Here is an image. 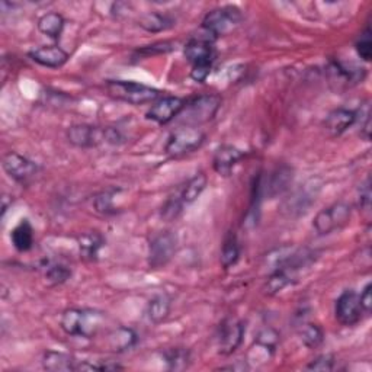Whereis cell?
I'll use <instances>...</instances> for the list:
<instances>
[{"label":"cell","mask_w":372,"mask_h":372,"mask_svg":"<svg viewBox=\"0 0 372 372\" xmlns=\"http://www.w3.org/2000/svg\"><path fill=\"white\" fill-rule=\"evenodd\" d=\"M103 319V314L99 313V311L70 308L63 313L60 325H62V329L69 336L92 339L99 332Z\"/></svg>","instance_id":"cell-1"},{"label":"cell","mask_w":372,"mask_h":372,"mask_svg":"<svg viewBox=\"0 0 372 372\" xmlns=\"http://www.w3.org/2000/svg\"><path fill=\"white\" fill-rule=\"evenodd\" d=\"M221 106V98L217 95H199L186 102L182 112L179 114V123L182 125L199 127L210 123L217 115Z\"/></svg>","instance_id":"cell-2"},{"label":"cell","mask_w":372,"mask_h":372,"mask_svg":"<svg viewBox=\"0 0 372 372\" xmlns=\"http://www.w3.org/2000/svg\"><path fill=\"white\" fill-rule=\"evenodd\" d=\"M106 90L112 98L136 106L154 103L160 96V90L158 89L125 80H110L106 83Z\"/></svg>","instance_id":"cell-3"},{"label":"cell","mask_w":372,"mask_h":372,"mask_svg":"<svg viewBox=\"0 0 372 372\" xmlns=\"http://www.w3.org/2000/svg\"><path fill=\"white\" fill-rule=\"evenodd\" d=\"M242 19V10L236 6L215 8L203 16L202 29L206 31L210 37L217 40L219 37H223V35L234 31L240 25Z\"/></svg>","instance_id":"cell-4"},{"label":"cell","mask_w":372,"mask_h":372,"mask_svg":"<svg viewBox=\"0 0 372 372\" xmlns=\"http://www.w3.org/2000/svg\"><path fill=\"white\" fill-rule=\"evenodd\" d=\"M351 215L352 208L349 203L336 202L333 206L317 212L313 220V227L320 236H326L349 224Z\"/></svg>","instance_id":"cell-5"},{"label":"cell","mask_w":372,"mask_h":372,"mask_svg":"<svg viewBox=\"0 0 372 372\" xmlns=\"http://www.w3.org/2000/svg\"><path fill=\"white\" fill-rule=\"evenodd\" d=\"M203 140H206V134H203L198 127L182 125L176 128L169 136V138H167L164 150L169 156L179 158V156H184L199 149Z\"/></svg>","instance_id":"cell-6"},{"label":"cell","mask_w":372,"mask_h":372,"mask_svg":"<svg viewBox=\"0 0 372 372\" xmlns=\"http://www.w3.org/2000/svg\"><path fill=\"white\" fill-rule=\"evenodd\" d=\"M280 345V333L272 329H263L256 336L253 345L250 346L247 352V364L251 367L265 365L272 361V358L277 352V347Z\"/></svg>","instance_id":"cell-7"},{"label":"cell","mask_w":372,"mask_h":372,"mask_svg":"<svg viewBox=\"0 0 372 372\" xmlns=\"http://www.w3.org/2000/svg\"><path fill=\"white\" fill-rule=\"evenodd\" d=\"M177 236L173 232H163L156 236L149 246V266L160 269L172 260L176 253Z\"/></svg>","instance_id":"cell-8"},{"label":"cell","mask_w":372,"mask_h":372,"mask_svg":"<svg viewBox=\"0 0 372 372\" xmlns=\"http://www.w3.org/2000/svg\"><path fill=\"white\" fill-rule=\"evenodd\" d=\"M326 71L330 85H336V90L358 85V83H362L367 77V71L364 67H359L356 64H345L340 62H330Z\"/></svg>","instance_id":"cell-9"},{"label":"cell","mask_w":372,"mask_h":372,"mask_svg":"<svg viewBox=\"0 0 372 372\" xmlns=\"http://www.w3.org/2000/svg\"><path fill=\"white\" fill-rule=\"evenodd\" d=\"M2 166H3V171L12 179H14V181H16L19 184H27L40 171L37 163L29 160L28 158H25V156L15 153V151L6 153L3 156Z\"/></svg>","instance_id":"cell-10"},{"label":"cell","mask_w":372,"mask_h":372,"mask_svg":"<svg viewBox=\"0 0 372 372\" xmlns=\"http://www.w3.org/2000/svg\"><path fill=\"white\" fill-rule=\"evenodd\" d=\"M214 38L206 32V37L192 38L185 45V57L192 64V69L195 67H208L212 69L214 63Z\"/></svg>","instance_id":"cell-11"},{"label":"cell","mask_w":372,"mask_h":372,"mask_svg":"<svg viewBox=\"0 0 372 372\" xmlns=\"http://www.w3.org/2000/svg\"><path fill=\"white\" fill-rule=\"evenodd\" d=\"M67 140L79 149L98 147L99 144L106 142V128L89 124H75L67 129Z\"/></svg>","instance_id":"cell-12"},{"label":"cell","mask_w":372,"mask_h":372,"mask_svg":"<svg viewBox=\"0 0 372 372\" xmlns=\"http://www.w3.org/2000/svg\"><path fill=\"white\" fill-rule=\"evenodd\" d=\"M334 314L343 326H354L361 321L365 313L359 303V295L352 290L345 291L336 301Z\"/></svg>","instance_id":"cell-13"},{"label":"cell","mask_w":372,"mask_h":372,"mask_svg":"<svg viewBox=\"0 0 372 372\" xmlns=\"http://www.w3.org/2000/svg\"><path fill=\"white\" fill-rule=\"evenodd\" d=\"M185 105L186 102L182 98H177V96H164V98H160L153 103L146 116L154 123L166 125L179 116Z\"/></svg>","instance_id":"cell-14"},{"label":"cell","mask_w":372,"mask_h":372,"mask_svg":"<svg viewBox=\"0 0 372 372\" xmlns=\"http://www.w3.org/2000/svg\"><path fill=\"white\" fill-rule=\"evenodd\" d=\"M245 336V326L236 319H225L219 327V352L221 355H232L242 345Z\"/></svg>","instance_id":"cell-15"},{"label":"cell","mask_w":372,"mask_h":372,"mask_svg":"<svg viewBox=\"0 0 372 372\" xmlns=\"http://www.w3.org/2000/svg\"><path fill=\"white\" fill-rule=\"evenodd\" d=\"M294 179V171L293 167L288 164H280L275 167V171L268 177L266 184H263V195L272 198H277L282 195L284 192L288 190L291 186Z\"/></svg>","instance_id":"cell-16"},{"label":"cell","mask_w":372,"mask_h":372,"mask_svg":"<svg viewBox=\"0 0 372 372\" xmlns=\"http://www.w3.org/2000/svg\"><path fill=\"white\" fill-rule=\"evenodd\" d=\"M245 158V153L242 150H238L234 146H230V144H223L217 150H215L214 159H212V166L214 171L217 172L220 176H230L236 164Z\"/></svg>","instance_id":"cell-17"},{"label":"cell","mask_w":372,"mask_h":372,"mask_svg":"<svg viewBox=\"0 0 372 372\" xmlns=\"http://www.w3.org/2000/svg\"><path fill=\"white\" fill-rule=\"evenodd\" d=\"M28 55L32 62L48 69L63 67L69 60V54L58 45H42L35 48Z\"/></svg>","instance_id":"cell-18"},{"label":"cell","mask_w":372,"mask_h":372,"mask_svg":"<svg viewBox=\"0 0 372 372\" xmlns=\"http://www.w3.org/2000/svg\"><path fill=\"white\" fill-rule=\"evenodd\" d=\"M358 119V112L352 110H346V108H338V110L332 111L326 121L325 129L330 137H339L342 136L347 128H351Z\"/></svg>","instance_id":"cell-19"},{"label":"cell","mask_w":372,"mask_h":372,"mask_svg":"<svg viewBox=\"0 0 372 372\" xmlns=\"http://www.w3.org/2000/svg\"><path fill=\"white\" fill-rule=\"evenodd\" d=\"M42 367L47 371L53 372H70L77 371L79 365L76 364V359L64 352H55V351H47L42 356Z\"/></svg>","instance_id":"cell-20"},{"label":"cell","mask_w":372,"mask_h":372,"mask_svg":"<svg viewBox=\"0 0 372 372\" xmlns=\"http://www.w3.org/2000/svg\"><path fill=\"white\" fill-rule=\"evenodd\" d=\"M64 25H66L64 18L60 14H57V12H48V14L42 15L38 19V23H37L38 31L42 35H45V37L51 38L54 41H57L60 37H62Z\"/></svg>","instance_id":"cell-21"},{"label":"cell","mask_w":372,"mask_h":372,"mask_svg":"<svg viewBox=\"0 0 372 372\" xmlns=\"http://www.w3.org/2000/svg\"><path fill=\"white\" fill-rule=\"evenodd\" d=\"M77 243H79L80 255L83 259L96 260L99 256L101 249L105 245V240L99 233L90 232V233H85V234L79 236Z\"/></svg>","instance_id":"cell-22"},{"label":"cell","mask_w":372,"mask_h":372,"mask_svg":"<svg viewBox=\"0 0 372 372\" xmlns=\"http://www.w3.org/2000/svg\"><path fill=\"white\" fill-rule=\"evenodd\" d=\"M12 245L18 251H29L34 246V229L28 220H21V223L10 233Z\"/></svg>","instance_id":"cell-23"},{"label":"cell","mask_w":372,"mask_h":372,"mask_svg":"<svg viewBox=\"0 0 372 372\" xmlns=\"http://www.w3.org/2000/svg\"><path fill=\"white\" fill-rule=\"evenodd\" d=\"M169 313H171V298L166 294L153 297L147 304L146 314L154 325H159V323L164 321L167 316H169Z\"/></svg>","instance_id":"cell-24"},{"label":"cell","mask_w":372,"mask_h":372,"mask_svg":"<svg viewBox=\"0 0 372 372\" xmlns=\"http://www.w3.org/2000/svg\"><path fill=\"white\" fill-rule=\"evenodd\" d=\"M240 258V245L238 238L234 232H229L225 234L223 240V247H221V266L224 269H230L238 262Z\"/></svg>","instance_id":"cell-25"},{"label":"cell","mask_w":372,"mask_h":372,"mask_svg":"<svg viewBox=\"0 0 372 372\" xmlns=\"http://www.w3.org/2000/svg\"><path fill=\"white\" fill-rule=\"evenodd\" d=\"M138 340L137 333L129 327H118L110 334V347L114 352H124L131 349Z\"/></svg>","instance_id":"cell-26"},{"label":"cell","mask_w":372,"mask_h":372,"mask_svg":"<svg viewBox=\"0 0 372 372\" xmlns=\"http://www.w3.org/2000/svg\"><path fill=\"white\" fill-rule=\"evenodd\" d=\"M207 185L208 177L206 173H197L194 177H190L181 192V198L185 206L194 203L201 197L202 192L206 190Z\"/></svg>","instance_id":"cell-27"},{"label":"cell","mask_w":372,"mask_h":372,"mask_svg":"<svg viewBox=\"0 0 372 372\" xmlns=\"http://www.w3.org/2000/svg\"><path fill=\"white\" fill-rule=\"evenodd\" d=\"M297 277L295 273L286 271V269H273L271 277L266 281V293L269 295H277L282 293L286 286H290L295 282Z\"/></svg>","instance_id":"cell-28"},{"label":"cell","mask_w":372,"mask_h":372,"mask_svg":"<svg viewBox=\"0 0 372 372\" xmlns=\"http://www.w3.org/2000/svg\"><path fill=\"white\" fill-rule=\"evenodd\" d=\"M263 195V176L258 173L253 179V185H251V198H250V207L249 211L246 212V224L255 225L259 220V208H260V202H262Z\"/></svg>","instance_id":"cell-29"},{"label":"cell","mask_w":372,"mask_h":372,"mask_svg":"<svg viewBox=\"0 0 372 372\" xmlns=\"http://www.w3.org/2000/svg\"><path fill=\"white\" fill-rule=\"evenodd\" d=\"M138 25L149 32H162L172 28L175 25V21L167 15L151 12V14H146L140 18Z\"/></svg>","instance_id":"cell-30"},{"label":"cell","mask_w":372,"mask_h":372,"mask_svg":"<svg viewBox=\"0 0 372 372\" xmlns=\"http://www.w3.org/2000/svg\"><path fill=\"white\" fill-rule=\"evenodd\" d=\"M163 359L167 369L184 371L190 365V352L185 347H171L163 352Z\"/></svg>","instance_id":"cell-31"},{"label":"cell","mask_w":372,"mask_h":372,"mask_svg":"<svg viewBox=\"0 0 372 372\" xmlns=\"http://www.w3.org/2000/svg\"><path fill=\"white\" fill-rule=\"evenodd\" d=\"M42 272L45 281L51 285L64 284L71 277V269L63 265V263L57 262H45L42 266Z\"/></svg>","instance_id":"cell-32"},{"label":"cell","mask_w":372,"mask_h":372,"mask_svg":"<svg viewBox=\"0 0 372 372\" xmlns=\"http://www.w3.org/2000/svg\"><path fill=\"white\" fill-rule=\"evenodd\" d=\"M301 340L308 349H317V347L325 342V333H323V330L317 325L307 323L301 330Z\"/></svg>","instance_id":"cell-33"},{"label":"cell","mask_w":372,"mask_h":372,"mask_svg":"<svg viewBox=\"0 0 372 372\" xmlns=\"http://www.w3.org/2000/svg\"><path fill=\"white\" fill-rule=\"evenodd\" d=\"M115 189H110V190H103L101 192L99 195H96L95 199H93V207L95 210L101 212V214H105V215H110V214H115V207H114V195H115Z\"/></svg>","instance_id":"cell-34"},{"label":"cell","mask_w":372,"mask_h":372,"mask_svg":"<svg viewBox=\"0 0 372 372\" xmlns=\"http://www.w3.org/2000/svg\"><path fill=\"white\" fill-rule=\"evenodd\" d=\"M184 201L181 198V194L176 195V197H171L169 199H167L164 202V206L162 207V217L167 221H173L179 217V214L182 212L184 210Z\"/></svg>","instance_id":"cell-35"},{"label":"cell","mask_w":372,"mask_h":372,"mask_svg":"<svg viewBox=\"0 0 372 372\" xmlns=\"http://www.w3.org/2000/svg\"><path fill=\"white\" fill-rule=\"evenodd\" d=\"M355 50L358 55L361 57L364 62H371L372 58V40H371V28L367 27V29L361 34L355 42Z\"/></svg>","instance_id":"cell-36"},{"label":"cell","mask_w":372,"mask_h":372,"mask_svg":"<svg viewBox=\"0 0 372 372\" xmlns=\"http://www.w3.org/2000/svg\"><path fill=\"white\" fill-rule=\"evenodd\" d=\"M173 42L171 41H160V42H156L153 45H147L141 48V50H138L137 53L141 54V55H146V57H150V55H154V54H166V53H171L173 50Z\"/></svg>","instance_id":"cell-37"},{"label":"cell","mask_w":372,"mask_h":372,"mask_svg":"<svg viewBox=\"0 0 372 372\" xmlns=\"http://www.w3.org/2000/svg\"><path fill=\"white\" fill-rule=\"evenodd\" d=\"M334 364H336L334 356L330 354H326V355H320L314 359V361H311L307 365V369H310V371H332V369H334Z\"/></svg>","instance_id":"cell-38"},{"label":"cell","mask_w":372,"mask_h":372,"mask_svg":"<svg viewBox=\"0 0 372 372\" xmlns=\"http://www.w3.org/2000/svg\"><path fill=\"white\" fill-rule=\"evenodd\" d=\"M116 369H123V367L111 362H83L77 368V371H116Z\"/></svg>","instance_id":"cell-39"},{"label":"cell","mask_w":372,"mask_h":372,"mask_svg":"<svg viewBox=\"0 0 372 372\" xmlns=\"http://www.w3.org/2000/svg\"><path fill=\"white\" fill-rule=\"evenodd\" d=\"M371 290H372V285L367 284L364 291L361 293V295H359V303H361L365 316H369L372 310V291Z\"/></svg>","instance_id":"cell-40"},{"label":"cell","mask_w":372,"mask_h":372,"mask_svg":"<svg viewBox=\"0 0 372 372\" xmlns=\"http://www.w3.org/2000/svg\"><path fill=\"white\" fill-rule=\"evenodd\" d=\"M359 207L362 210H369L371 206V184H369V177L365 181V184L359 189V198H358Z\"/></svg>","instance_id":"cell-41"},{"label":"cell","mask_w":372,"mask_h":372,"mask_svg":"<svg viewBox=\"0 0 372 372\" xmlns=\"http://www.w3.org/2000/svg\"><path fill=\"white\" fill-rule=\"evenodd\" d=\"M8 195H5L3 198H2V202H3V206H2V215H5V212L8 211V207H9V203H8Z\"/></svg>","instance_id":"cell-42"}]
</instances>
